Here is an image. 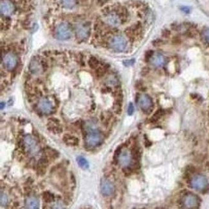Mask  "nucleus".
<instances>
[{
	"instance_id": "58836bf2",
	"label": "nucleus",
	"mask_w": 209,
	"mask_h": 209,
	"mask_svg": "<svg viewBox=\"0 0 209 209\" xmlns=\"http://www.w3.org/2000/svg\"><path fill=\"white\" fill-rule=\"evenodd\" d=\"M207 168L208 169V170H209V162H208L207 163Z\"/></svg>"
},
{
	"instance_id": "dca6fc26",
	"label": "nucleus",
	"mask_w": 209,
	"mask_h": 209,
	"mask_svg": "<svg viewBox=\"0 0 209 209\" xmlns=\"http://www.w3.org/2000/svg\"><path fill=\"white\" fill-rule=\"evenodd\" d=\"M63 141L65 142L67 145L76 146L79 144V139L73 135H69V134H66L63 136Z\"/></svg>"
},
{
	"instance_id": "bb28decb",
	"label": "nucleus",
	"mask_w": 209,
	"mask_h": 209,
	"mask_svg": "<svg viewBox=\"0 0 209 209\" xmlns=\"http://www.w3.org/2000/svg\"><path fill=\"white\" fill-rule=\"evenodd\" d=\"M135 60L134 59H127V60H124L123 61V64L124 66H132L133 64L135 63Z\"/></svg>"
},
{
	"instance_id": "cd10ccee",
	"label": "nucleus",
	"mask_w": 209,
	"mask_h": 209,
	"mask_svg": "<svg viewBox=\"0 0 209 209\" xmlns=\"http://www.w3.org/2000/svg\"><path fill=\"white\" fill-rule=\"evenodd\" d=\"M134 111H135V108H134L133 104V103L130 102L129 104L128 108H127V114L129 115H132L134 113Z\"/></svg>"
},
{
	"instance_id": "f704fd0d",
	"label": "nucleus",
	"mask_w": 209,
	"mask_h": 209,
	"mask_svg": "<svg viewBox=\"0 0 209 209\" xmlns=\"http://www.w3.org/2000/svg\"><path fill=\"white\" fill-rule=\"evenodd\" d=\"M145 145H146V147H149V146H150L151 145V143L149 142V140H147V138H146Z\"/></svg>"
},
{
	"instance_id": "5701e85b",
	"label": "nucleus",
	"mask_w": 209,
	"mask_h": 209,
	"mask_svg": "<svg viewBox=\"0 0 209 209\" xmlns=\"http://www.w3.org/2000/svg\"><path fill=\"white\" fill-rule=\"evenodd\" d=\"M48 128L49 130H50L54 134H60L63 133V129L61 127L57 126L56 124H55V125H50V127H48Z\"/></svg>"
},
{
	"instance_id": "4468645a",
	"label": "nucleus",
	"mask_w": 209,
	"mask_h": 209,
	"mask_svg": "<svg viewBox=\"0 0 209 209\" xmlns=\"http://www.w3.org/2000/svg\"><path fill=\"white\" fill-rule=\"evenodd\" d=\"M165 62V58L161 53H156L151 57V63L156 67L162 66Z\"/></svg>"
},
{
	"instance_id": "f8f14e48",
	"label": "nucleus",
	"mask_w": 209,
	"mask_h": 209,
	"mask_svg": "<svg viewBox=\"0 0 209 209\" xmlns=\"http://www.w3.org/2000/svg\"><path fill=\"white\" fill-rule=\"evenodd\" d=\"M38 107L39 110L44 114H49L53 109L52 104L46 98H43L39 101Z\"/></svg>"
},
{
	"instance_id": "a211bd4d",
	"label": "nucleus",
	"mask_w": 209,
	"mask_h": 209,
	"mask_svg": "<svg viewBox=\"0 0 209 209\" xmlns=\"http://www.w3.org/2000/svg\"><path fill=\"white\" fill-rule=\"evenodd\" d=\"M77 162L78 163V165L79 167H81V168L84 169H87L89 167V163L86 160V159L84 158L82 156H79L77 158Z\"/></svg>"
},
{
	"instance_id": "e433bc0d",
	"label": "nucleus",
	"mask_w": 209,
	"mask_h": 209,
	"mask_svg": "<svg viewBox=\"0 0 209 209\" xmlns=\"http://www.w3.org/2000/svg\"><path fill=\"white\" fill-rule=\"evenodd\" d=\"M8 105H9V106H12V104H13V101H12V98L10 99L9 101L8 102Z\"/></svg>"
},
{
	"instance_id": "b1692460",
	"label": "nucleus",
	"mask_w": 209,
	"mask_h": 209,
	"mask_svg": "<svg viewBox=\"0 0 209 209\" xmlns=\"http://www.w3.org/2000/svg\"><path fill=\"white\" fill-rule=\"evenodd\" d=\"M106 73V68L105 67H99L97 68L96 70V75L98 77H102Z\"/></svg>"
},
{
	"instance_id": "4be33fe9",
	"label": "nucleus",
	"mask_w": 209,
	"mask_h": 209,
	"mask_svg": "<svg viewBox=\"0 0 209 209\" xmlns=\"http://www.w3.org/2000/svg\"><path fill=\"white\" fill-rule=\"evenodd\" d=\"M43 200L46 203H50L54 200V196L51 192L48 191H45L43 193Z\"/></svg>"
},
{
	"instance_id": "7c9ffc66",
	"label": "nucleus",
	"mask_w": 209,
	"mask_h": 209,
	"mask_svg": "<svg viewBox=\"0 0 209 209\" xmlns=\"http://www.w3.org/2000/svg\"><path fill=\"white\" fill-rule=\"evenodd\" d=\"M163 43V41L161 40V39H156L155 41H153V45L155 47H159L162 45Z\"/></svg>"
},
{
	"instance_id": "aec40b11",
	"label": "nucleus",
	"mask_w": 209,
	"mask_h": 209,
	"mask_svg": "<svg viewBox=\"0 0 209 209\" xmlns=\"http://www.w3.org/2000/svg\"><path fill=\"white\" fill-rule=\"evenodd\" d=\"M98 60L94 56L91 57L88 61V65L92 69H97L98 66Z\"/></svg>"
},
{
	"instance_id": "f257e3e1",
	"label": "nucleus",
	"mask_w": 209,
	"mask_h": 209,
	"mask_svg": "<svg viewBox=\"0 0 209 209\" xmlns=\"http://www.w3.org/2000/svg\"><path fill=\"white\" fill-rule=\"evenodd\" d=\"M125 16V10L124 8H118L117 10H113V11L108 9L106 11L104 12V20L109 25L117 27L122 23Z\"/></svg>"
},
{
	"instance_id": "423d86ee",
	"label": "nucleus",
	"mask_w": 209,
	"mask_h": 209,
	"mask_svg": "<svg viewBox=\"0 0 209 209\" xmlns=\"http://www.w3.org/2000/svg\"><path fill=\"white\" fill-rule=\"evenodd\" d=\"M207 185L208 182L207 178L203 175H196L191 180L192 187L197 191L204 190L207 187Z\"/></svg>"
},
{
	"instance_id": "20e7f679",
	"label": "nucleus",
	"mask_w": 209,
	"mask_h": 209,
	"mask_svg": "<svg viewBox=\"0 0 209 209\" xmlns=\"http://www.w3.org/2000/svg\"><path fill=\"white\" fill-rule=\"evenodd\" d=\"M56 37L59 40H67L71 37V29L66 23L59 24L56 29Z\"/></svg>"
},
{
	"instance_id": "1a4fd4ad",
	"label": "nucleus",
	"mask_w": 209,
	"mask_h": 209,
	"mask_svg": "<svg viewBox=\"0 0 209 209\" xmlns=\"http://www.w3.org/2000/svg\"><path fill=\"white\" fill-rule=\"evenodd\" d=\"M18 59L16 55L12 53H7L4 57L3 64L4 66L8 70H12L17 65Z\"/></svg>"
},
{
	"instance_id": "a878e982",
	"label": "nucleus",
	"mask_w": 209,
	"mask_h": 209,
	"mask_svg": "<svg viewBox=\"0 0 209 209\" xmlns=\"http://www.w3.org/2000/svg\"><path fill=\"white\" fill-rule=\"evenodd\" d=\"M203 37L207 43L209 44V28H206L202 33Z\"/></svg>"
},
{
	"instance_id": "7ed1b4c3",
	"label": "nucleus",
	"mask_w": 209,
	"mask_h": 209,
	"mask_svg": "<svg viewBox=\"0 0 209 209\" xmlns=\"http://www.w3.org/2000/svg\"><path fill=\"white\" fill-rule=\"evenodd\" d=\"M109 45L111 48L117 52H121L127 47V41L122 35H115L110 39Z\"/></svg>"
},
{
	"instance_id": "4c0bfd02",
	"label": "nucleus",
	"mask_w": 209,
	"mask_h": 209,
	"mask_svg": "<svg viewBox=\"0 0 209 209\" xmlns=\"http://www.w3.org/2000/svg\"><path fill=\"white\" fill-rule=\"evenodd\" d=\"M5 103L2 102H1V109H3L5 108Z\"/></svg>"
},
{
	"instance_id": "2eb2a0df",
	"label": "nucleus",
	"mask_w": 209,
	"mask_h": 209,
	"mask_svg": "<svg viewBox=\"0 0 209 209\" xmlns=\"http://www.w3.org/2000/svg\"><path fill=\"white\" fill-rule=\"evenodd\" d=\"M39 205H40V203L36 198L29 197L26 200L25 206L27 208L37 209L39 208Z\"/></svg>"
},
{
	"instance_id": "9d476101",
	"label": "nucleus",
	"mask_w": 209,
	"mask_h": 209,
	"mask_svg": "<svg viewBox=\"0 0 209 209\" xmlns=\"http://www.w3.org/2000/svg\"><path fill=\"white\" fill-rule=\"evenodd\" d=\"M138 104L143 111H147L152 109L153 102L151 97L147 95H142L138 97Z\"/></svg>"
},
{
	"instance_id": "c85d7f7f",
	"label": "nucleus",
	"mask_w": 209,
	"mask_h": 209,
	"mask_svg": "<svg viewBox=\"0 0 209 209\" xmlns=\"http://www.w3.org/2000/svg\"><path fill=\"white\" fill-rule=\"evenodd\" d=\"M154 52L152 51V50H148L147 52H146V55H145V59H146V61H148L153 56V54Z\"/></svg>"
},
{
	"instance_id": "9b49d317",
	"label": "nucleus",
	"mask_w": 209,
	"mask_h": 209,
	"mask_svg": "<svg viewBox=\"0 0 209 209\" xmlns=\"http://www.w3.org/2000/svg\"><path fill=\"white\" fill-rule=\"evenodd\" d=\"M183 204L186 208H195L199 205V201L198 198L192 194H188L183 199Z\"/></svg>"
},
{
	"instance_id": "2f4dec72",
	"label": "nucleus",
	"mask_w": 209,
	"mask_h": 209,
	"mask_svg": "<svg viewBox=\"0 0 209 209\" xmlns=\"http://www.w3.org/2000/svg\"><path fill=\"white\" fill-rule=\"evenodd\" d=\"M49 121H50L51 122H52L54 124H56V125H58L60 123V121H59L57 118H50Z\"/></svg>"
},
{
	"instance_id": "39448f33",
	"label": "nucleus",
	"mask_w": 209,
	"mask_h": 209,
	"mask_svg": "<svg viewBox=\"0 0 209 209\" xmlns=\"http://www.w3.org/2000/svg\"><path fill=\"white\" fill-rule=\"evenodd\" d=\"M2 17H8L13 14L15 7L11 0H1L0 3Z\"/></svg>"
},
{
	"instance_id": "393cba45",
	"label": "nucleus",
	"mask_w": 209,
	"mask_h": 209,
	"mask_svg": "<svg viewBox=\"0 0 209 209\" xmlns=\"http://www.w3.org/2000/svg\"><path fill=\"white\" fill-rule=\"evenodd\" d=\"M1 205L5 206L8 203V197L5 193H1Z\"/></svg>"
},
{
	"instance_id": "c756f323",
	"label": "nucleus",
	"mask_w": 209,
	"mask_h": 209,
	"mask_svg": "<svg viewBox=\"0 0 209 209\" xmlns=\"http://www.w3.org/2000/svg\"><path fill=\"white\" fill-rule=\"evenodd\" d=\"M135 86H136L137 89H138V90L144 91V89H144V86H143V84H142L141 82H140V81L137 82Z\"/></svg>"
},
{
	"instance_id": "f03ea898",
	"label": "nucleus",
	"mask_w": 209,
	"mask_h": 209,
	"mask_svg": "<svg viewBox=\"0 0 209 209\" xmlns=\"http://www.w3.org/2000/svg\"><path fill=\"white\" fill-rule=\"evenodd\" d=\"M103 140L102 133L95 129L89 131L86 134V143L89 147H95L101 144Z\"/></svg>"
},
{
	"instance_id": "6ab92c4d",
	"label": "nucleus",
	"mask_w": 209,
	"mask_h": 209,
	"mask_svg": "<svg viewBox=\"0 0 209 209\" xmlns=\"http://www.w3.org/2000/svg\"><path fill=\"white\" fill-rule=\"evenodd\" d=\"M164 111L162 109H158V110L154 113V115L152 116V117L151 118L150 121L152 122H157L159 119H160L163 115Z\"/></svg>"
},
{
	"instance_id": "6e6552de",
	"label": "nucleus",
	"mask_w": 209,
	"mask_h": 209,
	"mask_svg": "<svg viewBox=\"0 0 209 209\" xmlns=\"http://www.w3.org/2000/svg\"><path fill=\"white\" fill-rule=\"evenodd\" d=\"M101 191L104 196H109L114 192V186L112 183L106 178H102L101 181Z\"/></svg>"
},
{
	"instance_id": "f3484780",
	"label": "nucleus",
	"mask_w": 209,
	"mask_h": 209,
	"mask_svg": "<svg viewBox=\"0 0 209 209\" xmlns=\"http://www.w3.org/2000/svg\"><path fill=\"white\" fill-rule=\"evenodd\" d=\"M62 6L66 9H72L76 5L77 0H61Z\"/></svg>"
},
{
	"instance_id": "412c9836",
	"label": "nucleus",
	"mask_w": 209,
	"mask_h": 209,
	"mask_svg": "<svg viewBox=\"0 0 209 209\" xmlns=\"http://www.w3.org/2000/svg\"><path fill=\"white\" fill-rule=\"evenodd\" d=\"M88 33V29L84 26H80L77 28V34L80 37H86Z\"/></svg>"
},
{
	"instance_id": "c9c22d12",
	"label": "nucleus",
	"mask_w": 209,
	"mask_h": 209,
	"mask_svg": "<svg viewBox=\"0 0 209 209\" xmlns=\"http://www.w3.org/2000/svg\"><path fill=\"white\" fill-rule=\"evenodd\" d=\"M71 180H72V182H73V183H76V178H75L74 175H73V174H72V173H71Z\"/></svg>"
},
{
	"instance_id": "0eeeda50",
	"label": "nucleus",
	"mask_w": 209,
	"mask_h": 209,
	"mask_svg": "<svg viewBox=\"0 0 209 209\" xmlns=\"http://www.w3.org/2000/svg\"><path fill=\"white\" fill-rule=\"evenodd\" d=\"M131 152L127 149H124L123 150L122 149L120 155H118L117 160L121 166L123 167H127L131 164Z\"/></svg>"
},
{
	"instance_id": "ddd939ff",
	"label": "nucleus",
	"mask_w": 209,
	"mask_h": 209,
	"mask_svg": "<svg viewBox=\"0 0 209 209\" xmlns=\"http://www.w3.org/2000/svg\"><path fill=\"white\" fill-rule=\"evenodd\" d=\"M24 146H25V147L28 149V150L30 152H34L36 151V142L32 138L31 136L27 135L24 137Z\"/></svg>"
},
{
	"instance_id": "72a5a7b5",
	"label": "nucleus",
	"mask_w": 209,
	"mask_h": 209,
	"mask_svg": "<svg viewBox=\"0 0 209 209\" xmlns=\"http://www.w3.org/2000/svg\"><path fill=\"white\" fill-rule=\"evenodd\" d=\"M149 69L147 68H143L142 71V76H146V75L149 72Z\"/></svg>"
},
{
	"instance_id": "473e14b6",
	"label": "nucleus",
	"mask_w": 209,
	"mask_h": 209,
	"mask_svg": "<svg viewBox=\"0 0 209 209\" xmlns=\"http://www.w3.org/2000/svg\"><path fill=\"white\" fill-rule=\"evenodd\" d=\"M181 10L183 12H184L185 13H187V14L190 12V8L187 7H182L181 8Z\"/></svg>"
}]
</instances>
